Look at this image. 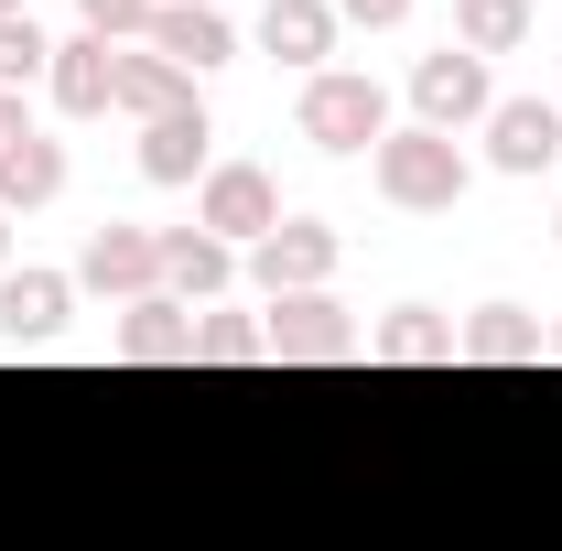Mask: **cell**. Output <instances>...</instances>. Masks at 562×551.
Returning <instances> with one entry per match:
<instances>
[{
    "label": "cell",
    "mask_w": 562,
    "mask_h": 551,
    "mask_svg": "<svg viewBox=\"0 0 562 551\" xmlns=\"http://www.w3.org/2000/svg\"><path fill=\"white\" fill-rule=\"evenodd\" d=\"M552 357H562V325H552Z\"/></svg>",
    "instance_id": "83f0119b"
},
{
    "label": "cell",
    "mask_w": 562,
    "mask_h": 551,
    "mask_svg": "<svg viewBox=\"0 0 562 551\" xmlns=\"http://www.w3.org/2000/svg\"><path fill=\"white\" fill-rule=\"evenodd\" d=\"M336 0H271L260 11V55H281V66H303V76H325V55H336Z\"/></svg>",
    "instance_id": "5bb4252c"
},
{
    "label": "cell",
    "mask_w": 562,
    "mask_h": 551,
    "mask_svg": "<svg viewBox=\"0 0 562 551\" xmlns=\"http://www.w3.org/2000/svg\"><path fill=\"white\" fill-rule=\"evenodd\" d=\"M173 109H195V76L184 66H162L151 44H120V120H173Z\"/></svg>",
    "instance_id": "2e32d148"
},
{
    "label": "cell",
    "mask_w": 562,
    "mask_h": 551,
    "mask_svg": "<svg viewBox=\"0 0 562 551\" xmlns=\"http://www.w3.org/2000/svg\"><path fill=\"white\" fill-rule=\"evenodd\" d=\"M260 336H271L281 368H336V357H357V314L336 303V292H281L271 314H260Z\"/></svg>",
    "instance_id": "3957f363"
},
{
    "label": "cell",
    "mask_w": 562,
    "mask_h": 551,
    "mask_svg": "<svg viewBox=\"0 0 562 551\" xmlns=\"http://www.w3.org/2000/svg\"><path fill=\"white\" fill-rule=\"evenodd\" d=\"M55 195H66V140L22 131L0 151V216H33V206H55Z\"/></svg>",
    "instance_id": "e0dca14e"
},
{
    "label": "cell",
    "mask_w": 562,
    "mask_h": 551,
    "mask_svg": "<svg viewBox=\"0 0 562 551\" xmlns=\"http://www.w3.org/2000/svg\"><path fill=\"white\" fill-rule=\"evenodd\" d=\"M76 314V271H0V346H44Z\"/></svg>",
    "instance_id": "4fadbf2b"
},
{
    "label": "cell",
    "mask_w": 562,
    "mask_h": 551,
    "mask_svg": "<svg viewBox=\"0 0 562 551\" xmlns=\"http://www.w3.org/2000/svg\"><path fill=\"white\" fill-rule=\"evenodd\" d=\"M368 173H379V195H390L401 216H443L454 195H465V184H476L465 140H454V131H422V120L379 140V151H368Z\"/></svg>",
    "instance_id": "6da1fadb"
},
{
    "label": "cell",
    "mask_w": 562,
    "mask_h": 551,
    "mask_svg": "<svg viewBox=\"0 0 562 551\" xmlns=\"http://www.w3.org/2000/svg\"><path fill=\"white\" fill-rule=\"evenodd\" d=\"M11 11H33V0H0V22H11Z\"/></svg>",
    "instance_id": "4316f807"
},
{
    "label": "cell",
    "mask_w": 562,
    "mask_h": 551,
    "mask_svg": "<svg viewBox=\"0 0 562 551\" xmlns=\"http://www.w3.org/2000/svg\"><path fill=\"white\" fill-rule=\"evenodd\" d=\"M487 162L519 173V184L552 173V162H562V109H552V98H497V109H487Z\"/></svg>",
    "instance_id": "ba28073f"
},
{
    "label": "cell",
    "mask_w": 562,
    "mask_h": 551,
    "mask_svg": "<svg viewBox=\"0 0 562 551\" xmlns=\"http://www.w3.org/2000/svg\"><path fill=\"white\" fill-rule=\"evenodd\" d=\"M33 76H55V33H44L33 11H11V22H0V87L22 98Z\"/></svg>",
    "instance_id": "44dd1931"
},
{
    "label": "cell",
    "mask_w": 562,
    "mask_h": 551,
    "mask_svg": "<svg viewBox=\"0 0 562 551\" xmlns=\"http://www.w3.org/2000/svg\"><path fill=\"white\" fill-rule=\"evenodd\" d=\"M336 260H347V238H336L325 216H281L271 238L249 249V281L281 303V292H325V281H336Z\"/></svg>",
    "instance_id": "8992f818"
},
{
    "label": "cell",
    "mask_w": 562,
    "mask_h": 551,
    "mask_svg": "<svg viewBox=\"0 0 562 551\" xmlns=\"http://www.w3.org/2000/svg\"><path fill=\"white\" fill-rule=\"evenodd\" d=\"M552 227H562V206H552Z\"/></svg>",
    "instance_id": "f546056e"
},
{
    "label": "cell",
    "mask_w": 562,
    "mask_h": 551,
    "mask_svg": "<svg viewBox=\"0 0 562 551\" xmlns=\"http://www.w3.org/2000/svg\"><path fill=\"white\" fill-rule=\"evenodd\" d=\"M292 120H303L314 151H379V140H390V87L325 66V76H303V109H292Z\"/></svg>",
    "instance_id": "7a4b0ae2"
},
{
    "label": "cell",
    "mask_w": 562,
    "mask_h": 551,
    "mask_svg": "<svg viewBox=\"0 0 562 551\" xmlns=\"http://www.w3.org/2000/svg\"><path fill=\"white\" fill-rule=\"evenodd\" d=\"M336 22H368V33H390V22H412V0H336Z\"/></svg>",
    "instance_id": "cb8c5ba5"
},
{
    "label": "cell",
    "mask_w": 562,
    "mask_h": 551,
    "mask_svg": "<svg viewBox=\"0 0 562 551\" xmlns=\"http://www.w3.org/2000/svg\"><path fill=\"white\" fill-rule=\"evenodd\" d=\"M487 109H497L487 55L443 44V55H422V66H412V120H422V131H487Z\"/></svg>",
    "instance_id": "5b68a950"
},
{
    "label": "cell",
    "mask_w": 562,
    "mask_h": 551,
    "mask_svg": "<svg viewBox=\"0 0 562 551\" xmlns=\"http://www.w3.org/2000/svg\"><path fill=\"white\" fill-rule=\"evenodd\" d=\"M0 260H11V216H0Z\"/></svg>",
    "instance_id": "484cf974"
},
{
    "label": "cell",
    "mask_w": 562,
    "mask_h": 551,
    "mask_svg": "<svg viewBox=\"0 0 562 551\" xmlns=\"http://www.w3.org/2000/svg\"><path fill=\"white\" fill-rule=\"evenodd\" d=\"M33 131V120H22V98H11V87H0V151H11V140Z\"/></svg>",
    "instance_id": "d4e9b609"
},
{
    "label": "cell",
    "mask_w": 562,
    "mask_h": 551,
    "mask_svg": "<svg viewBox=\"0 0 562 551\" xmlns=\"http://www.w3.org/2000/svg\"><path fill=\"white\" fill-rule=\"evenodd\" d=\"M195 357H206V368H260L271 336H260L249 314H195Z\"/></svg>",
    "instance_id": "7402d4cb"
},
{
    "label": "cell",
    "mask_w": 562,
    "mask_h": 551,
    "mask_svg": "<svg viewBox=\"0 0 562 551\" xmlns=\"http://www.w3.org/2000/svg\"><path fill=\"white\" fill-rule=\"evenodd\" d=\"M195 227L227 238V249H260V238L281 227V184L260 173V162H206V184H195Z\"/></svg>",
    "instance_id": "277c9868"
},
{
    "label": "cell",
    "mask_w": 562,
    "mask_h": 551,
    "mask_svg": "<svg viewBox=\"0 0 562 551\" xmlns=\"http://www.w3.org/2000/svg\"><path fill=\"white\" fill-rule=\"evenodd\" d=\"M140 44H151L162 66H184V76H216V66H238V33H227V11H195V0H162Z\"/></svg>",
    "instance_id": "9c48e42d"
},
{
    "label": "cell",
    "mask_w": 562,
    "mask_h": 551,
    "mask_svg": "<svg viewBox=\"0 0 562 551\" xmlns=\"http://www.w3.org/2000/svg\"><path fill=\"white\" fill-rule=\"evenodd\" d=\"M379 368H454V314H432V303H401L379 336H368Z\"/></svg>",
    "instance_id": "d6986e66"
},
{
    "label": "cell",
    "mask_w": 562,
    "mask_h": 551,
    "mask_svg": "<svg viewBox=\"0 0 562 551\" xmlns=\"http://www.w3.org/2000/svg\"><path fill=\"white\" fill-rule=\"evenodd\" d=\"M454 44L465 55H519L530 44V0H454Z\"/></svg>",
    "instance_id": "ffe728a7"
},
{
    "label": "cell",
    "mask_w": 562,
    "mask_h": 551,
    "mask_svg": "<svg viewBox=\"0 0 562 551\" xmlns=\"http://www.w3.org/2000/svg\"><path fill=\"white\" fill-rule=\"evenodd\" d=\"M76 11H87V33H98V44H140L162 0H76Z\"/></svg>",
    "instance_id": "603a6c76"
},
{
    "label": "cell",
    "mask_w": 562,
    "mask_h": 551,
    "mask_svg": "<svg viewBox=\"0 0 562 551\" xmlns=\"http://www.w3.org/2000/svg\"><path fill=\"white\" fill-rule=\"evenodd\" d=\"M76 292H109V303H151L162 292V227H98L87 260H76Z\"/></svg>",
    "instance_id": "52a82bcc"
},
{
    "label": "cell",
    "mask_w": 562,
    "mask_h": 551,
    "mask_svg": "<svg viewBox=\"0 0 562 551\" xmlns=\"http://www.w3.org/2000/svg\"><path fill=\"white\" fill-rule=\"evenodd\" d=\"M120 357L131 368H195V303H173V292H151V303H131L120 314Z\"/></svg>",
    "instance_id": "8fae6325"
},
{
    "label": "cell",
    "mask_w": 562,
    "mask_h": 551,
    "mask_svg": "<svg viewBox=\"0 0 562 551\" xmlns=\"http://www.w3.org/2000/svg\"><path fill=\"white\" fill-rule=\"evenodd\" d=\"M454 357H476V368H530V357H552V325H541L530 303H487V314L454 325Z\"/></svg>",
    "instance_id": "7c38bea8"
},
{
    "label": "cell",
    "mask_w": 562,
    "mask_h": 551,
    "mask_svg": "<svg viewBox=\"0 0 562 551\" xmlns=\"http://www.w3.org/2000/svg\"><path fill=\"white\" fill-rule=\"evenodd\" d=\"M55 109L66 120H109L120 109V44H98V33H76V44H55Z\"/></svg>",
    "instance_id": "30bf717a"
},
{
    "label": "cell",
    "mask_w": 562,
    "mask_h": 551,
    "mask_svg": "<svg viewBox=\"0 0 562 551\" xmlns=\"http://www.w3.org/2000/svg\"><path fill=\"white\" fill-rule=\"evenodd\" d=\"M206 98H195V109H173V120H151V131H140V173H151V184H206Z\"/></svg>",
    "instance_id": "ac0fdd59"
},
{
    "label": "cell",
    "mask_w": 562,
    "mask_h": 551,
    "mask_svg": "<svg viewBox=\"0 0 562 551\" xmlns=\"http://www.w3.org/2000/svg\"><path fill=\"white\" fill-rule=\"evenodd\" d=\"M238 281V249L227 238H206V227H162V292L173 303H216Z\"/></svg>",
    "instance_id": "9a60e30c"
},
{
    "label": "cell",
    "mask_w": 562,
    "mask_h": 551,
    "mask_svg": "<svg viewBox=\"0 0 562 551\" xmlns=\"http://www.w3.org/2000/svg\"><path fill=\"white\" fill-rule=\"evenodd\" d=\"M195 11H216V0H195Z\"/></svg>",
    "instance_id": "f1b7e54d"
}]
</instances>
